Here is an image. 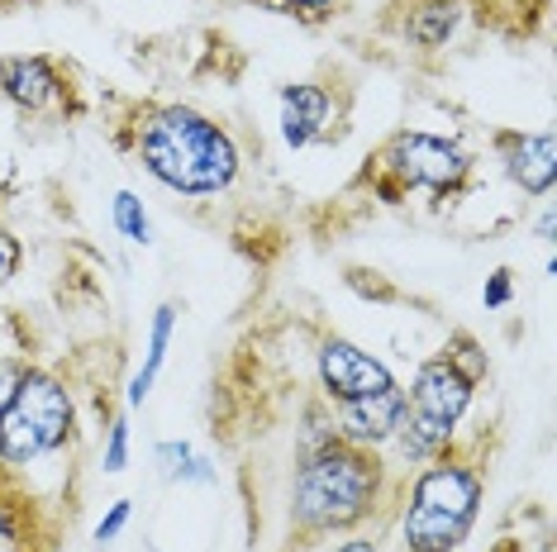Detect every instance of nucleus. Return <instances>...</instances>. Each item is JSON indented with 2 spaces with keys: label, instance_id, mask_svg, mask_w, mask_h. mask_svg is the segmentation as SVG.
Masks as SVG:
<instances>
[{
  "label": "nucleus",
  "instance_id": "f257e3e1",
  "mask_svg": "<svg viewBox=\"0 0 557 552\" xmlns=\"http://www.w3.org/2000/svg\"><path fill=\"white\" fill-rule=\"evenodd\" d=\"M115 143L134 153V162L162 191L186 200L234 191L238 172H244L234 134L220 120H210L206 110L182 105V100H134Z\"/></svg>",
  "mask_w": 557,
  "mask_h": 552
},
{
  "label": "nucleus",
  "instance_id": "f03ea898",
  "mask_svg": "<svg viewBox=\"0 0 557 552\" xmlns=\"http://www.w3.org/2000/svg\"><path fill=\"white\" fill-rule=\"evenodd\" d=\"M400 491L391 486V467L376 448H358L348 438H320L300 448L286 491L290 543H324V538L358 534L382 514Z\"/></svg>",
  "mask_w": 557,
  "mask_h": 552
},
{
  "label": "nucleus",
  "instance_id": "7ed1b4c3",
  "mask_svg": "<svg viewBox=\"0 0 557 552\" xmlns=\"http://www.w3.org/2000/svg\"><path fill=\"white\" fill-rule=\"evenodd\" d=\"M486 372H491L486 348L467 329H458L434 357H424L414 367L410 386H400L405 410H400V429L391 438V448L400 453L405 467H424L448 443H458Z\"/></svg>",
  "mask_w": 557,
  "mask_h": 552
},
{
  "label": "nucleus",
  "instance_id": "20e7f679",
  "mask_svg": "<svg viewBox=\"0 0 557 552\" xmlns=\"http://www.w3.org/2000/svg\"><path fill=\"white\" fill-rule=\"evenodd\" d=\"M400 552H458L486 505V462L476 443H448L400 486Z\"/></svg>",
  "mask_w": 557,
  "mask_h": 552
},
{
  "label": "nucleus",
  "instance_id": "39448f33",
  "mask_svg": "<svg viewBox=\"0 0 557 552\" xmlns=\"http://www.w3.org/2000/svg\"><path fill=\"white\" fill-rule=\"evenodd\" d=\"M476 162L458 138H443L429 129H396L376 143V153L362 167V186L382 205H405L414 191L434 196L438 205L467 196Z\"/></svg>",
  "mask_w": 557,
  "mask_h": 552
},
{
  "label": "nucleus",
  "instance_id": "423d86ee",
  "mask_svg": "<svg viewBox=\"0 0 557 552\" xmlns=\"http://www.w3.org/2000/svg\"><path fill=\"white\" fill-rule=\"evenodd\" d=\"M77 438V400L53 367L29 362L10 410L0 414V467L24 472L44 457H58Z\"/></svg>",
  "mask_w": 557,
  "mask_h": 552
},
{
  "label": "nucleus",
  "instance_id": "0eeeda50",
  "mask_svg": "<svg viewBox=\"0 0 557 552\" xmlns=\"http://www.w3.org/2000/svg\"><path fill=\"white\" fill-rule=\"evenodd\" d=\"M0 96L20 115H82L72 72L48 53H10L0 58Z\"/></svg>",
  "mask_w": 557,
  "mask_h": 552
},
{
  "label": "nucleus",
  "instance_id": "6e6552de",
  "mask_svg": "<svg viewBox=\"0 0 557 552\" xmlns=\"http://www.w3.org/2000/svg\"><path fill=\"white\" fill-rule=\"evenodd\" d=\"M314 386H320L324 405H348V400H362V396L396 386V372L376 353H367L362 343H352V338L324 334L320 348H314Z\"/></svg>",
  "mask_w": 557,
  "mask_h": 552
},
{
  "label": "nucleus",
  "instance_id": "1a4fd4ad",
  "mask_svg": "<svg viewBox=\"0 0 557 552\" xmlns=\"http://www.w3.org/2000/svg\"><path fill=\"white\" fill-rule=\"evenodd\" d=\"M344 120V105H338V91L324 81H290L276 96V124H282V143L290 153H306L314 143H329Z\"/></svg>",
  "mask_w": 557,
  "mask_h": 552
},
{
  "label": "nucleus",
  "instance_id": "9d476101",
  "mask_svg": "<svg viewBox=\"0 0 557 552\" xmlns=\"http://www.w3.org/2000/svg\"><path fill=\"white\" fill-rule=\"evenodd\" d=\"M491 153L500 172L510 177L515 191L529 200H548L557 181V138L553 129H496L491 134Z\"/></svg>",
  "mask_w": 557,
  "mask_h": 552
},
{
  "label": "nucleus",
  "instance_id": "9b49d317",
  "mask_svg": "<svg viewBox=\"0 0 557 552\" xmlns=\"http://www.w3.org/2000/svg\"><path fill=\"white\" fill-rule=\"evenodd\" d=\"M334 410V434L348 438L358 448H391V438L400 429V410H405V391L400 381L386 386L376 396H362V400H348V405H329Z\"/></svg>",
  "mask_w": 557,
  "mask_h": 552
},
{
  "label": "nucleus",
  "instance_id": "f8f14e48",
  "mask_svg": "<svg viewBox=\"0 0 557 552\" xmlns=\"http://www.w3.org/2000/svg\"><path fill=\"white\" fill-rule=\"evenodd\" d=\"M396 34L414 53H443L472 15V0H400Z\"/></svg>",
  "mask_w": 557,
  "mask_h": 552
},
{
  "label": "nucleus",
  "instance_id": "ddd939ff",
  "mask_svg": "<svg viewBox=\"0 0 557 552\" xmlns=\"http://www.w3.org/2000/svg\"><path fill=\"white\" fill-rule=\"evenodd\" d=\"M20 472L0 467V552H48V529L39 500L15 481Z\"/></svg>",
  "mask_w": 557,
  "mask_h": 552
},
{
  "label": "nucleus",
  "instance_id": "4468645a",
  "mask_svg": "<svg viewBox=\"0 0 557 552\" xmlns=\"http://www.w3.org/2000/svg\"><path fill=\"white\" fill-rule=\"evenodd\" d=\"M176 300H162V305L153 310V324H148V353H144V367L134 372V381H129V396H124V405L138 410L148 396H153V386H158V372H162V362H168V348H172V334H176Z\"/></svg>",
  "mask_w": 557,
  "mask_h": 552
},
{
  "label": "nucleus",
  "instance_id": "2eb2a0df",
  "mask_svg": "<svg viewBox=\"0 0 557 552\" xmlns=\"http://www.w3.org/2000/svg\"><path fill=\"white\" fill-rule=\"evenodd\" d=\"M153 462L162 467L168 481H196V486H210L214 481V467L196 453L191 443H186V438H168V443H158L153 448Z\"/></svg>",
  "mask_w": 557,
  "mask_h": 552
},
{
  "label": "nucleus",
  "instance_id": "dca6fc26",
  "mask_svg": "<svg viewBox=\"0 0 557 552\" xmlns=\"http://www.w3.org/2000/svg\"><path fill=\"white\" fill-rule=\"evenodd\" d=\"M110 224H115L120 238H129L134 248L153 243V219H148L144 200H138L134 191H115V200H110Z\"/></svg>",
  "mask_w": 557,
  "mask_h": 552
},
{
  "label": "nucleus",
  "instance_id": "f3484780",
  "mask_svg": "<svg viewBox=\"0 0 557 552\" xmlns=\"http://www.w3.org/2000/svg\"><path fill=\"white\" fill-rule=\"evenodd\" d=\"M100 467H106V476H120L124 467H129V410H120L115 419H110V429H106V453H100Z\"/></svg>",
  "mask_w": 557,
  "mask_h": 552
},
{
  "label": "nucleus",
  "instance_id": "a211bd4d",
  "mask_svg": "<svg viewBox=\"0 0 557 552\" xmlns=\"http://www.w3.org/2000/svg\"><path fill=\"white\" fill-rule=\"evenodd\" d=\"M129 519H134V500H110V510L100 514L96 529H91V543L96 548H110L124 529H129Z\"/></svg>",
  "mask_w": 557,
  "mask_h": 552
},
{
  "label": "nucleus",
  "instance_id": "6ab92c4d",
  "mask_svg": "<svg viewBox=\"0 0 557 552\" xmlns=\"http://www.w3.org/2000/svg\"><path fill=\"white\" fill-rule=\"evenodd\" d=\"M24 372H29V353H0V414L10 410V400H15Z\"/></svg>",
  "mask_w": 557,
  "mask_h": 552
},
{
  "label": "nucleus",
  "instance_id": "aec40b11",
  "mask_svg": "<svg viewBox=\"0 0 557 552\" xmlns=\"http://www.w3.org/2000/svg\"><path fill=\"white\" fill-rule=\"evenodd\" d=\"M515 300V272L510 267H496L486 276V291H481V305L486 310H505Z\"/></svg>",
  "mask_w": 557,
  "mask_h": 552
},
{
  "label": "nucleus",
  "instance_id": "412c9836",
  "mask_svg": "<svg viewBox=\"0 0 557 552\" xmlns=\"http://www.w3.org/2000/svg\"><path fill=\"white\" fill-rule=\"evenodd\" d=\"M20 267H24V243L5 229V224H0V286L15 281V272H20Z\"/></svg>",
  "mask_w": 557,
  "mask_h": 552
},
{
  "label": "nucleus",
  "instance_id": "4be33fe9",
  "mask_svg": "<svg viewBox=\"0 0 557 552\" xmlns=\"http://www.w3.org/2000/svg\"><path fill=\"white\" fill-rule=\"evenodd\" d=\"M286 10H290V15H296L300 24H324V20L338 10V0H286Z\"/></svg>",
  "mask_w": 557,
  "mask_h": 552
},
{
  "label": "nucleus",
  "instance_id": "5701e85b",
  "mask_svg": "<svg viewBox=\"0 0 557 552\" xmlns=\"http://www.w3.org/2000/svg\"><path fill=\"white\" fill-rule=\"evenodd\" d=\"M334 552H382V543H376V538L372 534H344V538H338V543H334Z\"/></svg>",
  "mask_w": 557,
  "mask_h": 552
},
{
  "label": "nucleus",
  "instance_id": "b1692460",
  "mask_svg": "<svg viewBox=\"0 0 557 552\" xmlns=\"http://www.w3.org/2000/svg\"><path fill=\"white\" fill-rule=\"evenodd\" d=\"M539 238H543V243H553V210H543V215H539Z\"/></svg>",
  "mask_w": 557,
  "mask_h": 552
},
{
  "label": "nucleus",
  "instance_id": "393cba45",
  "mask_svg": "<svg viewBox=\"0 0 557 552\" xmlns=\"http://www.w3.org/2000/svg\"><path fill=\"white\" fill-rule=\"evenodd\" d=\"M496 552H529V548H519V538H500V548ZM539 552H548V543H543Z\"/></svg>",
  "mask_w": 557,
  "mask_h": 552
},
{
  "label": "nucleus",
  "instance_id": "a878e982",
  "mask_svg": "<svg viewBox=\"0 0 557 552\" xmlns=\"http://www.w3.org/2000/svg\"><path fill=\"white\" fill-rule=\"evenodd\" d=\"M10 5H15V0H10Z\"/></svg>",
  "mask_w": 557,
  "mask_h": 552
}]
</instances>
